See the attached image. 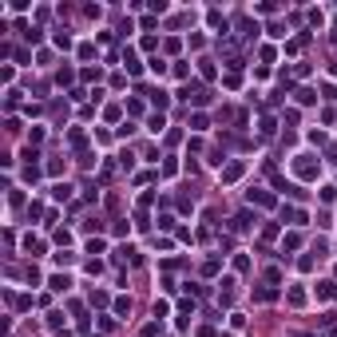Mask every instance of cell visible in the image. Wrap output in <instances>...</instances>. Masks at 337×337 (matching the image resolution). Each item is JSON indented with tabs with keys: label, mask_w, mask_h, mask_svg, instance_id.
Masks as SVG:
<instances>
[{
	"label": "cell",
	"mask_w": 337,
	"mask_h": 337,
	"mask_svg": "<svg viewBox=\"0 0 337 337\" xmlns=\"http://www.w3.org/2000/svg\"><path fill=\"white\" fill-rule=\"evenodd\" d=\"M294 171H297L301 178H317L321 163H314V155H297V159H294Z\"/></svg>",
	"instance_id": "cell-1"
},
{
	"label": "cell",
	"mask_w": 337,
	"mask_h": 337,
	"mask_svg": "<svg viewBox=\"0 0 337 337\" xmlns=\"http://www.w3.org/2000/svg\"><path fill=\"white\" fill-rule=\"evenodd\" d=\"M234 270L246 274V270H250V258H246V254H234Z\"/></svg>",
	"instance_id": "cell-16"
},
{
	"label": "cell",
	"mask_w": 337,
	"mask_h": 337,
	"mask_svg": "<svg viewBox=\"0 0 337 337\" xmlns=\"http://www.w3.org/2000/svg\"><path fill=\"white\" fill-rule=\"evenodd\" d=\"M246 198H250V202H258V206H274V195H266V191H250Z\"/></svg>",
	"instance_id": "cell-9"
},
{
	"label": "cell",
	"mask_w": 337,
	"mask_h": 337,
	"mask_svg": "<svg viewBox=\"0 0 337 337\" xmlns=\"http://www.w3.org/2000/svg\"><path fill=\"white\" fill-rule=\"evenodd\" d=\"M24 246L32 250V254H40V250H44V242H40V238H32V234H28V238H24Z\"/></svg>",
	"instance_id": "cell-18"
},
{
	"label": "cell",
	"mask_w": 337,
	"mask_h": 337,
	"mask_svg": "<svg viewBox=\"0 0 337 337\" xmlns=\"http://www.w3.org/2000/svg\"><path fill=\"white\" fill-rule=\"evenodd\" d=\"M317 297L321 301H337V282H321L317 286Z\"/></svg>",
	"instance_id": "cell-5"
},
{
	"label": "cell",
	"mask_w": 337,
	"mask_h": 337,
	"mask_svg": "<svg viewBox=\"0 0 337 337\" xmlns=\"http://www.w3.org/2000/svg\"><path fill=\"white\" fill-rule=\"evenodd\" d=\"M282 218H286V222H294V226H305V222H310V214L297 210V206H282Z\"/></svg>",
	"instance_id": "cell-2"
},
{
	"label": "cell",
	"mask_w": 337,
	"mask_h": 337,
	"mask_svg": "<svg viewBox=\"0 0 337 337\" xmlns=\"http://www.w3.org/2000/svg\"><path fill=\"white\" fill-rule=\"evenodd\" d=\"M48 286H52V290H64V294H68V290H72V278H68V274H52V278H48Z\"/></svg>",
	"instance_id": "cell-4"
},
{
	"label": "cell",
	"mask_w": 337,
	"mask_h": 337,
	"mask_svg": "<svg viewBox=\"0 0 337 337\" xmlns=\"http://www.w3.org/2000/svg\"><path fill=\"white\" fill-rule=\"evenodd\" d=\"M147 127H151V131H155V135H159V131L167 127V119H163V115H151V119H147Z\"/></svg>",
	"instance_id": "cell-15"
},
{
	"label": "cell",
	"mask_w": 337,
	"mask_h": 337,
	"mask_svg": "<svg viewBox=\"0 0 337 337\" xmlns=\"http://www.w3.org/2000/svg\"><path fill=\"white\" fill-rule=\"evenodd\" d=\"M337 198V187H321V202H333Z\"/></svg>",
	"instance_id": "cell-24"
},
{
	"label": "cell",
	"mask_w": 337,
	"mask_h": 337,
	"mask_svg": "<svg viewBox=\"0 0 337 337\" xmlns=\"http://www.w3.org/2000/svg\"><path fill=\"white\" fill-rule=\"evenodd\" d=\"M297 246H301V234H294V230H290V234L282 238V254H286V250H297Z\"/></svg>",
	"instance_id": "cell-11"
},
{
	"label": "cell",
	"mask_w": 337,
	"mask_h": 337,
	"mask_svg": "<svg viewBox=\"0 0 337 337\" xmlns=\"http://www.w3.org/2000/svg\"><path fill=\"white\" fill-rule=\"evenodd\" d=\"M254 297H258V301H274V297H278V290H274V286H258Z\"/></svg>",
	"instance_id": "cell-12"
},
{
	"label": "cell",
	"mask_w": 337,
	"mask_h": 337,
	"mask_svg": "<svg viewBox=\"0 0 337 337\" xmlns=\"http://www.w3.org/2000/svg\"><path fill=\"white\" fill-rule=\"evenodd\" d=\"M123 64H127V72H131V76H139V68H143V64H139V56H135L131 48L123 52Z\"/></svg>",
	"instance_id": "cell-7"
},
{
	"label": "cell",
	"mask_w": 337,
	"mask_h": 337,
	"mask_svg": "<svg viewBox=\"0 0 337 337\" xmlns=\"http://www.w3.org/2000/svg\"><path fill=\"white\" fill-rule=\"evenodd\" d=\"M52 40H56V48H72V36H68V32H56Z\"/></svg>",
	"instance_id": "cell-21"
},
{
	"label": "cell",
	"mask_w": 337,
	"mask_h": 337,
	"mask_svg": "<svg viewBox=\"0 0 337 337\" xmlns=\"http://www.w3.org/2000/svg\"><path fill=\"white\" fill-rule=\"evenodd\" d=\"M198 72H202V79H214V64L210 59H198Z\"/></svg>",
	"instance_id": "cell-17"
},
{
	"label": "cell",
	"mask_w": 337,
	"mask_h": 337,
	"mask_svg": "<svg viewBox=\"0 0 337 337\" xmlns=\"http://www.w3.org/2000/svg\"><path fill=\"white\" fill-rule=\"evenodd\" d=\"M151 72L163 76V72H167V59H163V56H155V59H151Z\"/></svg>",
	"instance_id": "cell-20"
},
{
	"label": "cell",
	"mask_w": 337,
	"mask_h": 337,
	"mask_svg": "<svg viewBox=\"0 0 337 337\" xmlns=\"http://www.w3.org/2000/svg\"><path fill=\"white\" fill-rule=\"evenodd\" d=\"M151 103H155V107H159V111H163V107H167V103H171V96H167V91H163V87H159V91H151Z\"/></svg>",
	"instance_id": "cell-13"
},
{
	"label": "cell",
	"mask_w": 337,
	"mask_h": 337,
	"mask_svg": "<svg viewBox=\"0 0 337 337\" xmlns=\"http://www.w3.org/2000/svg\"><path fill=\"white\" fill-rule=\"evenodd\" d=\"M297 103H305V107L317 103V91H314V87H297Z\"/></svg>",
	"instance_id": "cell-8"
},
{
	"label": "cell",
	"mask_w": 337,
	"mask_h": 337,
	"mask_svg": "<svg viewBox=\"0 0 337 337\" xmlns=\"http://www.w3.org/2000/svg\"><path fill=\"white\" fill-rule=\"evenodd\" d=\"M191 127H195V131H202V127H206V115H202V111H195V115H191Z\"/></svg>",
	"instance_id": "cell-22"
},
{
	"label": "cell",
	"mask_w": 337,
	"mask_h": 337,
	"mask_svg": "<svg viewBox=\"0 0 337 337\" xmlns=\"http://www.w3.org/2000/svg\"><path fill=\"white\" fill-rule=\"evenodd\" d=\"M56 198H59V202L72 198V187H68V182H56Z\"/></svg>",
	"instance_id": "cell-19"
},
{
	"label": "cell",
	"mask_w": 337,
	"mask_h": 337,
	"mask_svg": "<svg viewBox=\"0 0 337 337\" xmlns=\"http://www.w3.org/2000/svg\"><path fill=\"white\" fill-rule=\"evenodd\" d=\"M48 329H64V314H59V310L48 314Z\"/></svg>",
	"instance_id": "cell-14"
},
{
	"label": "cell",
	"mask_w": 337,
	"mask_h": 337,
	"mask_svg": "<svg viewBox=\"0 0 337 337\" xmlns=\"http://www.w3.org/2000/svg\"><path fill=\"white\" fill-rule=\"evenodd\" d=\"M242 171H246V163H230V167L222 171V182H238V178H242Z\"/></svg>",
	"instance_id": "cell-3"
},
{
	"label": "cell",
	"mask_w": 337,
	"mask_h": 337,
	"mask_svg": "<svg viewBox=\"0 0 337 337\" xmlns=\"http://www.w3.org/2000/svg\"><path fill=\"white\" fill-rule=\"evenodd\" d=\"M139 337H159V325H143V333Z\"/></svg>",
	"instance_id": "cell-25"
},
{
	"label": "cell",
	"mask_w": 337,
	"mask_h": 337,
	"mask_svg": "<svg viewBox=\"0 0 337 337\" xmlns=\"http://www.w3.org/2000/svg\"><path fill=\"white\" fill-rule=\"evenodd\" d=\"M206 24H210V28H222V32H226V16H222L218 8H210V12H206Z\"/></svg>",
	"instance_id": "cell-6"
},
{
	"label": "cell",
	"mask_w": 337,
	"mask_h": 337,
	"mask_svg": "<svg viewBox=\"0 0 337 337\" xmlns=\"http://www.w3.org/2000/svg\"><path fill=\"white\" fill-rule=\"evenodd\" d=\"M286 301H290V305H305V290H301V286H290Z\"/></svg>",
	"instance_id": "cell-10"
},
{
	"label": "cell",
	"mask_w": 337,
	"mask_h": 337,
	"mask_svg": "<svg viewBox=\"0 0 337 337\" xmlns=\"http://www.w3.org/2000/svg\"><path fill=\"white\" fill-rule=\"evenodd\" d=\"M262 135H274V115H262Z\"/></svg>",
	"instance_id": "cell-23"
}]
</instances>
